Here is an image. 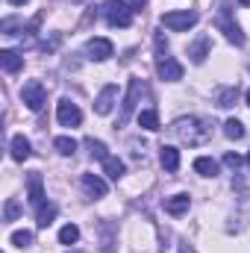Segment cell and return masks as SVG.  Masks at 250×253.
I'll return each instance as SVG.
<instances>
[{
	"label": "cell",
	"instance_id": "obj_1",
	"mask_svg": "<svg viewBox=\"0 0 250 253\" xmlns=\"http://www.w3.org/2000/svg\"><path fill=\"white\" fill-rule=\"evenodd\" d=\"M174 135L180 138V141H186V144H203V141H209V135H212V129L209 124L203 121V118H177L174 121Z\"/></svg>",
	"mask_w": 250,
	"mask_h": 253
},
{
	"label": "cell",
	"instance_id": "obj_2",
	"mask_svg": "<svg viewBox=\"0 0 250 253\" xmlns=\"http://www.w3.org/2000/svg\"><path fill=\"white\" fill-rule=\"evenodd\" d=\"M106 21H109V27H121V30H126L129 24H132V6H126L124 0H106Z\"/></svg>",
	"mask_w": 250,
	"mask_h": 253
},
{
	"label": "cell",
	"instance_id": "obj_3",
	"mask_svg": "<svg viewBox=\"0 0 250 253\" xmlns=\"http://www.w3.org/2000/svg\"><path fill=\"white\" fill-rule=\"evenodd\" d=\"M21 100L27 103V109L42 112V106L47 103V91H44V85H42L39 80H30V83L24 85V91H21Z\"/></svg>",
	"mask_w": 250,
	"mask_h": 253
},
{
	"label": "cell",
	"instance_id": "obj_4",
	"mask_svg": "<svg viewBox=\"0 0 250 253\" xmlns=\"http://www.w3.org/2000/svg\"><path fill=\"white\" fill-rule=\"evenodd\" d=\"M197 24V12H168V15H162V27H168V30H174V33H186L188 27H194Z\"/></svg>",
	"mask_w": 250,
	"mask_h": 253
},
{
	"label": "cell",
	"instance_id": "obj_5",
	"mask_svg": "<svg viewBox=\"0 0 250 253\" xmlns=\"http://www.w3.org/2000/svg\"><path fill=\"white\" fill-rule=\"evenodd\" d=\"M156 71H159V77L168 80V83L183 80V65L177 62L174 56H168V53H159V56H156Z\"/></svg>",
	"mask_w": 250,
	"mask_h": 253
},
{
	"label": "cell",
	"instance_id": "obj_6",
	"mask_svg": "<svg viewBox=\"0 0 250 253\" xmlns=\"http://www.w3.org/2000/svg\"><path fill=\"white\" fill-rule=\"evenodd\" d=\"M218 27L224 30V36H227V39H230L233 44H239V47L245 44V36H242V27H239V24H233V18H230V9H227V6H224V9L218 12Z\"/></svg>",
	"mask_w": 250,
	"mask_h": 253
},
{
	"label": "cell",
	"instance_id": "obj_7",
	"mask_svg": "<svg viewBox=\"0 0 250 253\" xmlns=\"http://www.w3.org/2000/svg\"><path fill=\"white\" fill-rule=\"evenodd\" d=\"M56 118H59V124H62V126H80L83 112L77 109V103H71L68 97H62V100H59V106H56Z\"/></svg>",
	"mask_w": 250,
	"mask_h": 253
},
{
	"label": "cell",
	"instance_id": "obj_8",
	"mask_svg": "<svg viewBox=\"0 0 250 253\" xmlns=\"http://www.w3.org/2000/svg\"><path fill=\"white\" fill-rule=\"evenodd\" d=\"M85 53H88V59L103 62V59H109V56L115 53V47H112V42H109V39H88Z\"/></svg>",
	"mask_w": 250,
	"mask_h": 253
},
{
	"label": "cell",
	"instance_id": "obj_9",
	"mask_svg": "<svg viewBox=\"0 0 250 253\" xmlns=\"http://www.w3.org/2000/svg\"><path fill=\"white\" fill-rule=\"evenodd\" d=\"M115 97H118V88H115V85H106V88L97 94V100H94V112H97V115H109Z\"/></svg>",
	"mask_w": 250,
	"mask_h": 253
},
{
	"label": "cell",
	"instance_id": "obj_10",
	"mask_svg": "<svg viewBox=\"0 0 250 253\" xmlns=\"http://www.w3.org/2000/svg\"><path fill=\"white\" fill-rule=\"evenodd\" d=\"M144 91V85H141V80H129V91H126L124 97V112H121V121L129 118V112L135 109V103H138V94Z\"/></svg>",
	"mask_w": 250,
	"mask_h": 253
},
{
	"label": "cell",
	"instance_id": "obj_11",
	"mask_svg": "<svg viewBox=\"0 0 250 253\" xmlns=\"http://www.w3.org/2000/svg\"><path fill=\"white\" fill-rule=\"evenodd\" d=\"M27 186H30V203L39 209L42 203H44V189H42V174L39 171H33L30 177H27Z\"/></svg>",
	"mask_w": 250,
	"mask_h": 253
},
{
	"label": "cell",
	"instance_id": "obj_12",
	"mask_svg": "<svg viewBox=\"0 0 250 253\" xmlns=\"http://www.w3.org/2000/svg\"><path fill=\"white\" fill-rule=\"evenodd\" d=\"M83 189L88 197H106V183L97 174H83Z\"/></svg>",
	"mask_w": 250,
	"mask_h": 253
},
{
	"label": "cell",
	"instance_id": "obj_13",
	"mask_svg": "<svg viewBox=\"0 0 250 253\" xmlns=\"http://www.w3.org/2000/svg\"><path fill=\"white\" fill-rule=\"evenodd\" d=\"M209 47H212V39L209 36H200L191 47H188V56H191V62L194 65H200L206 56H209Z\"/></svg>",
	"mask_w": 250,
	"mask_h": 253
},
{
	"label": "cell",
	"instance_id": "obj_14",
	"mask_svg": "<svg viewBox=\"0 0 250 253\" xmlns=\"http://www.w3.org/2000/svg\"><path fill=\"white\" fill-rule=\"evenodd\" d=\"M159 162H162V168L165 171H177L180 168V150L177 147H171V144H162V153H159Z\"/></svg>",
	"mask_w": 250,
	"mask_h": 253
},
{
	"label": "cell",
	"instance_id": "obj_15",
	"mask_svg": "<svg viewBox=\"0 0 250 253\" xmlns=\"http://www.w3.org/2000/svg\"><path fill=\"white\" fill-rule=\"evenodd\" d=\"M188 206H191L188 194H174V197L165 200V212H168V215H186Z\"/></svg>",
	"mask_w": 250,
	"mask_h": 253
},
{
	"label": "cell",
	"instance_id": "obj_16",
	"mask_svg": "<svg viewBox=\"0 0 250 253\" xmlns=\"http://www.w3.org/2000/svg\"><path fill=\"white\" fill-rule=\"evenodd\" d=\"M30 138H24V135H12V159L15 162H24V159H30Z\"/></svg>",
	"mask_w": 250,
	"mask_h": 253
},
{
	"label": "cell",
	"instance_id": "obj_17",
	"mask_svg": "<svg viewBox=\"0 0 250 253\" xmlns=\"http://www.w3.org/2000/svg\"><path fill=\"white\" fill-rule=\"evenodd\" d=\"M0 65H3V71H6V74H15V71H21L24 56H18L15 50H0Z\"/></svg>",
	"mask_w": 250,
	"mask_h": 253
},
{
	"label": "cell",
	"instance_id": "obj_18",
	"mask_svg": "<svg viewBox=\"0 0 250 253\" xmlns=\"http://www.w3.org/2000/svg\"><path fill=\"white\" fill-rule=\"evenodd\" d=\"M194 171L200 177H215L218 174V162L212 156H200V159H194Z\"/></svg>",
	"mask_w": 250,
	"mask_h": 253
},
{
	"label": "cell",
	"instance_id": "obj_19",
	"mask_svg": "<svg viewBox=\"0 0 250 253\" xmlns=\"http://www.w3.org/2000/svg\"><path fill=\"white\" fill-rule=\"evenodd\" d=\"M56 212H59V209H56V203H42V206H39V221H36V224H39L42 230H44V227H50V224H53V218H56Z\"/></svg>",
	"mask_w": 250,
	"mask_h": 253
},
{
	"label": "cell",
	"instance_id": "obj_20",
	"mask_svg": "<svg viewBox=\"0 0 250 253\" xmlns=\"http://www.w3.org/2000/svg\"><path fill=\"white\" fill-rule=\"evenodd\" d=\"M138 126L141 129H159V115L153 112V109H144V112H138Z\"/></svg>",
	"mask_w": 250,
	"mask_h": 253
},
{
	"label": "cell",
	"instance_id": "obj_21",
	"mask_svg": "<svg viewBox=\"0 0 250 253\" xmlns=\"http://www.w3.org/2000/svg\"><path fill=\"white\" fill-rule=\"evenodd\" d=\"M103 168H106V174H109L112 180H121V177H124V162L115 159V156H109V159L103 162Z\"/></svg>",
	"mask_w": 250,
	"mask_h": 253
},
{
	"label": "cell",
	"instance_id": "obj_22",
	"mask_svg": "<svg viewBox=\"0 0 250 253\" xmlns=\"http://www.w3.org/2000/svg\"><path fill=\"white\" fill-rule=\"evenodd\" d=\"M53 147H56L62 156H74V150H77V141H74L71 135H59V138L53 141Z\"/></svg>",
	"mask_w": 250,
	"mask_h": 253
},
{
	"label": "cell",
	"instance_id": "obj_23",
	"mask_svg": "<svg viewBox=\"0 0 250 253\" xmlns=\"http://www.w3.org/2000/svg\"><path fill=\"white\" fill-rule=\"evenodd\" d=\"M77 239H80V227L77 224H65L62 230H59V242L62 245H74Z\"/></svg>",
	"mask_w": 250,
	"mask_h": 253
},
{
	"label": "cell",
	"instance_id": "obj_24",
	"mask_svg": "<svg viewBox=\"0 0 250 253\" xmlns=\"http://www.w3.org/2000/svg\"><path fill=\"white\" fill-rule=\"evenodd\" d=\"M224 132H227V138H245V124L239 118H230L224 124Z\"/></svg>",
	"mask_w": 250,
	"mask_h": 253
},
{
	"label": "cell",
	"instance_id": "obj_25",
	"mask_svg": "<svg viewBox=\"0 0 250 253\" xmlns=\"http://www.w3.org/2000/svg\"><path fill=\"white\" fill-rule=\"evenodd\" d=\"M85 144H88V150H91V159H100V162H106V159H109V153H106V144H103V141L88 138Z\"/></svg>",
	"mask_w": 250,
	"mask_h": 253
},
{
	"label": "cell",
	"instance_id": "obj_26",
	"mask_svg": "<svg viewBox=\"0 0 250 253\" xmlns=\"http://www.w3.org/2000/svg\"><path fill=\"white\" fill-rule=\"evenodd\" d=\"M9 242H12L15 248H30V245H33V233H30V230H18V233L9 236Z\"/></svg>",
	"mask_w": 250,
	"mask_h": 253
},
{
	"label": "cell",
	"instance_id": "obj_27",
	"mask_svg": "<svg viewBox=\"0 0 250 253\" xmlns=\"http://www.w3.org/2000/svg\"><path fill=\"white\" fill-rule=\"evenodd\" d=\"M236 97H239V88H224V91L218 94V106H224V109H230Z\"/></svg>",
	"mask_w": 250,
	"mask_h": 253
},
{
	"label": "cell",
	"instance_id": "obj_28",
	"mask_svg": "<svg viewBox=\"0 0 250 253\" xmlns=\"http://www.w3.org/2000/svg\"><path fill=\"white\" fill-rule=\"evenodd\" d=\"M18 212H21V209H18V203L9 197V200H6V209H3V221H15V218H18Z\"/></svg>",
	"mask_w": 250,
	"mask_h": 253
},
{
	"label": "cell",
	"instance_id": "obj_29",
	"mask_svg": "<svg viewBox=\"0 0 250 253\" xmlns=\"http://www.w3.org/2000/svg\"><path fill=\"white\" fill-rule=\"evenodd\" d=\"M224 165L233 168V171H239V168H242V156H239V153H227V156H224Z\"/></svg>",
	"mask_w": 250,
	"mask_h": 253
},
{
	"label": "cell",
	"instance_id": "obj_30",
	"mask_svg": "<svg viewBox=\"0 0 250 253\" xmlns=\"http://www.w3.org/2000/svg\"><path fill=\"white\" fill-rule=\"evenodd\" d=\"M144 3H147V0H132V9H141Z\"/></svg>",
	"mask_w": 250,
	"mask_h": 253
},
{
	"label": "cell",
	"instance_id": "obj_31",
	"mask_svg": "<svg viewBox=\"0 0 250 253\" xmlns=\"http://www.w3.org/2000/svg\"><path fill=\"white\" fill-rule=\"evenodd\" d=\"M12 6H24V3H30V0H9Z\"/></svg>",
	"mask_w": 250,
	"mask_h": 253
},
{
	"label": "cell",
	"instance_id": "obj_32",
	"mask_svg": "<svg viewBox=\"0 0 250 253\" xmlns=\"http://www.w3.org/2000/svg\"><path fill=\"white\" fill-rule=\"evenodd\" d=\"M239 3H242V6H250V0H239Z\"/></svg>",
	"mask_w": 250,
	"mask_h": 253
},
{
	"label": "cell",
	"instance_id": "obj_33",
	"mask_svg": "<svg viewBox=\"0 0 250 253\" xmlns=\"http://www.w3.org/2000/svg\"><path fill=\"white\" fill-rule=\"evenodd\" d=\"M248 106H250V91H248Z\"/></svg>",
	"mask_w": 250,
	"mask_h": 253
},
{
	"label": "cell",
	"instance_id": "obj_34",
	"mask_svg": "<svg viewBox=\"0 0 250 253\" xmlns=\"http://www.w3.org/2000/svg\"><path fill=\"white\" fill-rule=\"evenodd\" d=\"M248 165H250V153H248Z\"/></svg>",
	"mask_w": 250,
	"mask_h": 253
},
{
	"label": "cell",
	"instance_id": "obj_35",
	"mask_svg": "<svg viewBox=\"0 0 250 253\" xmlns=\"http://www.w3.org/2000/svg\"><path fill=\"white\" fill-rule=\"evenodd\" d=\"M71 253H83V251H71Z\"/></svg>",
	"mask_w": 250,
	"mask_h": 253
}]
</instances>
